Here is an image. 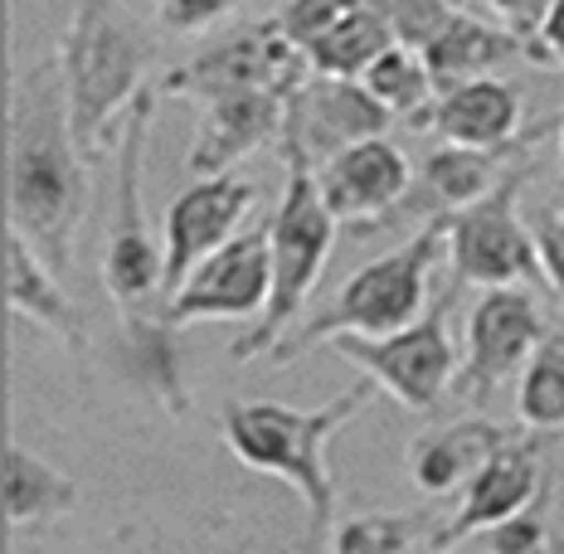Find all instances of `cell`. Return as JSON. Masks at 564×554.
Listing matches in <instances>:
<instances>
[{
  "label": "cell",
  "mask_w": 564,
  "mask_h": 554,
  "mask_svg": "<svg viewBox=\"0 0 564 554\" xmlns=\"http://www.w3.org/2000/svg\"><path fill=\"white\" fill-rule=\"evenodd\" d=\"M384 10V25H390V34H399V40L409 44H429L433 34H438L443 25H448V10H443V0H390Z\"/></svg>",
  "instance_id": "obj_27"
},
{
  "label": "cell",
  "mask_w": 564,
  "mask_h": 554,
  "mask_svg": "<svg viewBox=\"0 0 564 554\" xmlns=\"http://www.w3.org/2000/svg\"><path fill=\"white\" fill-rule=\"evenodd\" d=\"M384 122H390V112H384L366 88L332 84L312 98V122L307 127H312L316 146H356V141H370Z\"/></svg>",
  "instance_id": "obj_19"
},
{
  "label": "cell",
  "mask_w": 564,
  "mask_h": 554,
  "mask_svg": "<svg viewBox=\"0 0 564 554\" xmlns=\"http://www.w3.org/2000/svg\"><path fill=\"white\" fill-rule=\"evenodd\" d=\"M249 199H253V185H243V181H209V185H195L191 195H181V205L171 209L166 287H181L185 273H191V263L225 239L229 224L243 215Z\"/></svg>",
  "instance_id": "obj_12"
},
{
  "label": "cell",
  "mask_w": 564,
  "mask_h": 554,
  "mask_svg": "<svg viewBox=\"0 0 564 554\" xmlns=\"http://www.w3.org/2000/svg\"><path fill=\"white\" fill-rule=\"evenodd\" d=\"M516 117H521V98L507 84H491V78H473V84L453 88L438 102V127L448 132L457 146H507L516 132Z\"/></svg>",
  "instance_id": "obj_14"
},
{
  "label": "cell",
  "mask_w": 564,
  "mask_h": 554,
  "mask_svg": "<svg viewBox=\"0 0 564 554\" xmlns=\"http://www.w3.org/2000/svg\"><path fill=\"white\" fill-rule=\"evenodd\" d=\"M540 447H545V438H525V443L516 438V443L501 447L497 457H487V463L477 467L473 487H467L463 511H457L443 530H433L429 545L448 550V545H457V540H467V535H477V530H487V525L507 521V515H516V511H525V506L550 487L545 467H540Z\"/></svg>",
  "instance_id": "obj_7"
},
{
  "label": "cell",
  "mask_w": 564,
  "mask_h": 554,
  "mask_svg": "<svg viewBox=\"0 0 564 554\" xmlns=\"http://www.w3.org/2000/svg\"><path fill=\"white\" fill-rule=\"evenodd\" d=\"M10 297H15L20 306H34V312L50 316V322H64V302L30 273V258H25V243L20 239L10 243Z\"/></svg>",
  "instance_id": "obj_29"
},
{
  "label": "cell",
  "mask_w": 564,
  "mask_h": 554,
  "mask_svg": "<svg viewBox=\"0 0 564 554\" xmlns=\"http://www.w3.org/2000/svg\"><path fill=\"white\" fill-rule=\"evenodd\" d=\"M516 409H521V423L540 433L564 428V336H545L531 350Z\"/></svg>",
  "instance_id": "obj_21"
},
{
  "label": "cell",
  "mask_w": 564,
  "mask_h": 554,
  "mask_svg": "<svg viewBox=\"0 0 564 554\" xmlns=\"http://www.w3.org/2000/svg\"><path fill=\"white\" fill-rule=\"evenodd\" d=\"M199 88H219V93H234V88H253V93H268V88H288L302 78V64L288 44L273 40V30H258V34H243L239 44L219 50L215 58L195 68Z\"/></svg>",
  "instance_id": "obj_15"
},
{
  "label": "cell",
  "mask_w": 564,
  "mask_h": 554,
  "mask_svg": "<svg viewBox=\"0 0 564 554\" xmlns=\"http://www.w3.org/2000/svg\"><path fill=\"white\" fill-rule=\"evenodd\" d=\"M423 530V515H360L336 530V554H404Z\"/></svg>",
  "instance_id": "obj_24"
},
{
  "label": "cell",
  "mask_w": 564,
  "mask_h": 554,
  "mask_svg": "<svg viewBox=\"0 0 564 554\" xmlns=\"http://www.w3.org/2000/svg\"><path fill=\"white\" fill-rule=\"evenodd\" d=\"M225 10V0H171V15L181 20V25H195V20H209Z\"/></svg>",
  "instance_id": "obj_33"
},
{
  "label": "cell",
  "mask_w": 564,
  "mask_h": 554,
  "mask_svg": "<svg viewBox=\"0 0 564 554\" xmlns=\"http://www.w3.org/2000/svg\"><path fill=\"white\" fill-rule=\"evenodd\" d=\"M545 340L535 302L516 287H491L477 302L473 322H467V370H463V394L487 399L507 374L521 365L531 350Z\"/></svg>",
  "instance_id": "obj_6"
},
{
  "label": "cell",
  "mask_w": 564,
  "mask_h": 554,
  "mask_svg": "<svg viewBox=\"0 0 564 554\" xmlns=\"http://www.w3.org/2000/svg\"><path fill=\"white\" fill-rule=\"evenodd\" d=\"M137 74V50L122 30L102 15V6L84 10V25L74 40V132L88 141L108 108L127 93Z\"/></svg>",
  "instance_id": "obj_8"
},
{
  "label": "cell",
  "mask_w": 564,
  "mask_h": 554,
  "mask_svg": "<svg viewBox=\"0 0 564 554\" xmlns=\"http://www.w3.org/2000/svg\"><path fill=\"white\" fill-rule=\"evenodd\" d=\"M370 399V384L360 380L356 389L336 394L326 409H312V414H297V409H278V404H234L225 414L229 443L249 457L253 467L278 471L292 487L307 497V540H302V554H322L326 540H332V477H326L322 447L326 438L340 428L346 419H356Z\"/></svg>",
  "instance_id": "obj_1"
},
{
  "label": "cell",
  "mask_w": 564,
  "mask_h": 554,
  "mask_svg": "<svg viewBox=\"0 0 564 554\" xmlns=\"http://www.w3.org/2000/svg\"><path fill=\"white\" fill-rule=\"evenodd\" d=\"M540 554H564V540H550V545L540 550Z\"/></svg>",
  "instance_id": "obj_34"
},
{
  "label": "cell",
  "mask_w": 564,
  "mask_h": 554,
  "mask_svg": "<svg viewBox=\"0 0 564 554\" xmlns=\"http://www.w3.org/2000/svg\"><path fill=\"white\" fill-rule=\"evenodd\" d=\"M525 185V171H511L501 185H491L481 199L448 215L453 233V263L457 282H487V287H507L516 278L535 273V239L525 233V224L516 219V195Z\"/></svg>",
  "instance_id": "obj_5"
},
{
  "label": "cell",
  "mask_w": 564,
  "mask_h": 554,
  "mask_svg": "<svg viewBox=\"0 0 564 554\" xmlns=\"http://www.w3.org/2000/svg\"><path fill=\"white\" fill-rule=\"evenodd\" d=\"M15 215L50 243H58L68 215H74L68 156L54 141L50 127H30V132L20 137V151H15Z\"/></svg>",
  "instance_id": "obj_11"
},
{
  "label": "cell",
  "mask_w": 564,
  "mask_h": 554,
  "mask_svg": "<svg viewBox=\"0 0 564 554\" xmlns=\"http://www.w3.org/2000/svg\"><path fill=\"white\" fill-rule=\"evenodd\" d=\"M288 199L278 209V224H273V243H268V258H273V292H268V316L263 326L239 340L234 356L249 360L253 350L273 346V336L282 326L297 316V306L307 302L316 273H322L326 253H332V209L322 205V191L312 181V166H307V151H302V127L288 122Z\"/></svg>",
  "instance_id": "obj_2"
},
{
  "label": "cell",
  "mask_w": 564,
  "mask_h": 554,
  "mask_svg": "<svg viewBox=\"0 0 564 554\" xmlns=\"http://www.w3.org/2000/svg\"><path fill=\"white\" fill-rule=\"evenodd\" d=\"M307 50L316 58V68H326V74H336V78H350L390 50V25H384L380 15H370V10H356V15H346L340 25L326 30L322 40H312Z\"/></svg>",
  "instance_id": "obj_20"
},
{
  "label": "cell",
  "mask_w": 564,
  "mask_h": 554,
  "mask_svg": "<svg viewBox=\"0 0 564 554\" xmlns=\"http://www.w3.org/2000/svg\"><path fill=\"white\" fill-rule=\"evenodd\" d=\"M497 151H477V146H448L433 151L429 166H423V191H429L438 205H473V199L487 195L491 171H497Z\"/></svg>",
  "instance_id": "obj_22"
},
{
  "label": "cell",
  "mask_w": 564,
  "mask_h": 554,
  "mask_svg": "<svg viewBox=\"0 0 564 554\" xmlns=\"http://www.w3.org/2000/svg\"><path fill=\"white\" fill-rule=\"evenodd\" d=\"M6 497H10V515L25 521L34 511H50V506L68 501V487L54 477L50 467L30 463L20 447H10V471H6Z\"/></svg>",
  "instance_id": "obj_25"
},
{
  "label": "cell",
  "mask_w": 564,
  "mask_h": 554,
  "mask_svg": "<svg viewBox=\"0 0 564 554\" xmlns=\"http://www.w3.org/2000/svg\"><path fill=\"white\" fill-rule=\"evenodd\" d=\"M443 233H448V215H438L429 229L419 233V239H409L404 249H394L390 258L360 268V273L346 282V292H340V297L326 306L316 322L302 326L297 340L282 346V360L316 346V340H326V336L380 340V336L404 332V326L419 316V306H423V278H429L433 258H438Z\"/></svg>",
  "instance_id": "obj_3"
},
{
  "label": "cell",
  "mask_w": 564,
  "mask_h": 554,
  "mask_svg": "<svg viewBox=\"0 0 564 554\" xmlns=\"http://www.w3.org/2000/svg\"><path fill=\"white\" fill-rule=\"evenodd\" d=\"M268 292H273V258H268V239L263 233H243V239L225 243V249L199 268L191 287L175 297L171 322L205 316V312L249 316V312H258V306H268Z\"/></svg>",
  "instance_id": "obj_9"
},
{
  "label": "cell",
  "mask_w": 564,
  "mask_h": 554,
  "mask_svg": "<svg viewBox=\"0 0 564 554\" xmlns=\"http://www.w3.org/2000/svg\"><path fill=\"white\" fill-rule=\"evenodd\" d=\"M497 6L507 10V15H511L521 30H531V25H540V20H545L550 0H497Z\"/></svg>",
  "instance_id": "obj_32"
},
{
  "label": "cell",
  "mask_w": 564,
  "mask_h": 554,
  "mask_svg": "<svg viewBox=\"0 0 564 554\" xmlns=\"http://www.w3.org/2000/svg\"><path fill=\"white\" fill-rule=\"evenodd\" d=\"M531 239H535V258L545 268V278L555 282V292L564 297V215H540Z\"/></svg>",
  "instance_id": "obj_30"
},
{
  "label": "cell",
  "mask_w": 564,
  "mask_h": 554,
  "mask_svg": "<svg viewBox=\"0 0 564 554\" xmlns=\"http://www.w3.org/2000/svg\"><path fill=\"white\" fill-rule=\"evenodd\" d=\"M278 122V93H253V88H234L219 98L209 137L195 146V166L199 171H219L225 161H234L239 151H249L253 141H263Z\"/></svg>",
  "instance_id": "obj_18"
},
{
  "label": "cell",
  "mask_w": 564,
  "mask_h": 554,
  "mask_svg": "<svg viewBox=\"0 0 564 554\" xmlns=\"http://www.w3.org/2000/svg\"><path fill=\"white\" fill-rule=\"evenodd\" d=\"M545 501H550V487L535 497V506H525V511L507 515V521L491 525V554H540L550 545V525H545Z\"/></svg>",
  "instance_id": "obj_26"
},
{
  "label": "cell",
  "mask_w": 564,
  "mask_h": 554,
  "mask_svg": "<svg viewBox=\"0 0 564 554\" xmlns=\"http://www.w3.org/2000/svg\"><path fill=\"white\" fill-rule=\"evenodd\" d=\"M507 443H516L511 428H501V423H453V428H438L429 433V438L414 443V481L429 497H443V491H453L457 481H473L477 467L487 463V457H497Z\"/></svg>",
  "instance_id": "obj_13"
},
{
  "label": "cell",
  "mask_w": 564,
  "mask_h": 554,
  "mask_svg": "<svg viewBox=\"0 0 564 554\" xmlns=\"http://www.w3.org/2000/svg\"><path fill=\"white\" fill-rule=\"evenodd\" d=\"M404 185H409L404 156L390 141L370 137L340 151L326 166L316 191H322V205L332 209V219H360V215H375V209H390L404 195Z\"/></svg>",
  "instance_id": "obj_10"
},
{
  "label": "cell",
  "mask_w": 564,
  "mask_h": 554,
  "mask_svg": "<svg viewBox=\"0 0 564 554\" xmlns=\"http://www.w3.org/2000/svg\"><path fill=\"white\" fill-rule=\"evenodd\" d=\"M540 58H550V64H564V0H550L545 20H540Z\"/></svg>",
  "instance_id": "obj_31"
},
{
  "label": "cell",
  "mask_w": 564,
  "mask_h": 554,
  "mask_svg": "<svg viewBox=\"0 0 564 554\" xmlns=\"http://www.w3.org/2000/svg\"><path fill=\"white\" fill-rule=\"evenodd\" d=\"M356 10H360V0H297L288 10V34L297 44H312L332 25H340L346 15H356Z\"/></svg>",
  "instance_id": "obj_28"
},
{
  "label": "cell",
  "mask_w": 564,
  "mask_h": 554,
  "mask_svg": "<svg viewBox=\"0 0 564 554\" xmlns=\"http://www.w3.org/2000/svg\"><path fill=\"white\" fill-rule=\"evenodd\" d=\"M429 68L404 50H384L375 64L366 68V93L380 102L384 112H419L429 98Z\"/></svg>",
  "instance_id": "obj_23"
},
{
  "label": "cell",
  "mask_w": 564,
  "mask_h": 554,
  "mask_svg": "<svg viewBox=\"0 0 564 554\" xmlns=\"http://www.w3.org/2000/svg\"><path fill=\"white\" fill-rule=\"evenodd\" d=\"M448 306L453 292L433 302L429 316L409 322L404 332L366 340V336H340V356L366 365L370 380L394 389L409 409H433L443 389L453 380V340H448Z\"/></svg>",
  "instance_id": "obj_4"
},
{
  "label": "cell",
  "mask_w": 564,
  "mask_h": 554,
  "mask_svg": "<svg viewBox=\"0 0 564 554\" xmlns=\"http://www.w3.org/2000/svg\"><path fill=\"white\" fill-rule=\"evenodd\" d=\"M141 122H147V98L137 102L132 127H127V156H122V229L112 243V292L117 297H137L156 282V253L141 239V219H137V175H141Z\"/></svg>",
  "instance_id": "obj_16"
},
{
  "label": "cell",
  "mask_w": 564,
  "mask_h": 554,
  "mask_svg": "<svg viewBox=\"0 0 564 554\" xmlns=\"http://www.w3.org/2000/svg\"><path fill=\"white\" fill-rule=\"evenodd\" d=\"M516 54L511 34H497L477 20H448L429 44H423V68H429V84L433 88H463L473 84L477 74H487L491 64Z\"/></svg>",
  "instance_id": "obj_17"
}]
</instances>
